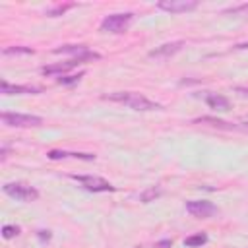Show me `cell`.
<instances>
[{
  "label": "cell",
  "mask_w": 248,
  "mask_h": 248,
  "mask_svg": "<svg viewBox=\"0 0 248 248\" xmlns=\"http://www.w3.org/2000/svg\"><path fill=\"white\" fill-rule=\"evenodd\" d=\"M4 95H23V93H41V87H31V85H12L8 81H2L0 85Z\"/></svg>",
  "instance_id": "9"
},
{
  "label": "cell",
  "mask_w": 248,
  "mask_h": 248,
  "mask_svg": "<svg viewBox=\"0 0 248 248\" xmlns=\"http://www.w3.org/2000/svg\"><path fill=\"white\" fill-rule=\"evenodd\" d=\"M184 46V43L182 41H174V43H165V45H161V46H157V48H153L151 52H149V56L151 58H169V56H172V54H176L180 48Z\"/></svg>",
  "instance_id": "8"
},
{
  "label": "cell",
  "mask_w": 248,
  "mask_h": 248,
  "mask_svg": "<svg viewBox=\"0 0 248 248\" xmlns=\"http://www.w3.org/2000/svg\"><path fill=\"white\" fill-rule=\"evenodd\" d=\"M132 14H110L101 21V31L107 33H124L132 23Z\"/></svg>",
  "instance_id": "3"
},
{
  "label": "cell",
  "mask_w": 248,
  "mask_h": 248,
  "mask_svg": "<svg viewBox=\"0 0 248 248\" xmlns=\"http://www.w3.org/2000/svg\"><path fill=\"white\" fill-rule=\"evenodd\" d=\"M16 234H19V227L17 225H4L2 227V236L4 238H14Z\"/></svg>",
  "instance_id": "18"
},
{
  "label": "cell",
  "mask_w": 248,
  "mask_h": 248,
  "mask_svg": "<svg viewBox=\"0 0 248 248\" xmlns=\"http://www.w3.org/2000/svg\"><path fill=\"white\" fill-rule=\"evenodd\" d=\"M205 242H207V234H205V232H198V234L188 236V238L184 240V246L196 248V246H202V244H205Z\"/></svg>",
  "instance_id": "13"
},
{
  "label": "cell",
  "mask_w": 248,
  "mask_h": 248,
  "mask_svg": "<svg viewBox=\"0 0 248 248\" xmlns=\"http://www.w3.org/2000/svg\"><path fill=\"white\" fill-rule=\"evenodd\" d=\"M39 238L41 240H48L50 238V232L48 231H39Z\"/></svg>",
  "instance_id": "22"
},
{
  "label": "cell",
  "mask_w": 248,
  "mask_h": 248,
  "mask_svg": "<svg viewBox=\"0 0 248 248\" xmlns=\"http://www.w3.org/2000/svg\"><path fill=\"white\" fill-rule=\"evenodd\" d=\"M186 211L198 219H207L217 213V207L207 200H194V202H186Z\"/></svg>",
  "instance_id": "6"
},
{
  "label": "cell",
  "mask_w": 248,
  "mask_h": 248,
  "mask_svg": "<svg viewBox=\"0 0 248 248\" xmlns=\"http://www.w3.org/2000/svg\"><path fill=\"white\" fill-rule=\"evenodd\" d=\"M54 54H76V56H79V54H83V52H87V46L85 45H64V46H58V48H54L52 50Z\"/></svg>",
  "instance_id": "12"
},
{
  "label": "cell",
  "mask_w": 248,
  "mask_h": 248,
  "mask_svg": "<svg viewBox=\"0 0 248 248\" xmlns=\"http://www.w3.org/2000/svg\"><path fill=\"white\" fill-rule=\"evenodd\" d=\"M225 14H236V16H248V4H240V6H234V8H229V10H225Z\"/></svg>",
  "instance_id": "20"
},
{
  "label": "cell",
  "mask_w": 248,
  "mask_h": 248,
  "mask_svg": "<svg viewBox=\"0 0 248 248\" xmlns=\"http://www.w3.org/2000/svg\"><path fill=\"white\" fill-rule=\"evenodd\" d=\"M4 194H8L14 200H19V202H35L39 198V192L33 186L23 184V182H10V184H6L4 186Z\"/></svg>",
  "instance_id": "2"
},
{
  "label": "cell",
  "mask_w": 248,
  "mask_h": 248,
  "mask_svg": "<svg viewBox=\"0 0 248 248\" xmlns=\"http://www.w3.org/2000/svg\"><path fill=\"white\" fill-rule=\"evenodd\" d=\"M172 246V240L170 238H165V240H159L157 244H155V248H170Z\"/></svg>",
  "instance_id": "21"
},
{
  "label": "cell",
  "mask_w": 248,
  "mask_h": 248,
  "mask_svg": "<svg viewBox=\"0 0 248 248\" xmlns=\"http://www.w3.org/2000/svg\"><path fill=\"white\" fill-rule=\"evenodd\" d=\"M205 103L209 105V108H215V110H229V107H231L229 99L223 97V95H217V93L207 95L205 97Z\"/></svg>",
  "instance_id": "11"
},
{
  "label": "cell",
  "mask_w": 248,
  "mask_h": 248,
  "mask_svg": "<svg viewBox=\"0 0 248 248\" xmlns=\"http://www.w3.org/2000/svg\"><path fill=\"white\" fill-rule=\"evenodd\" d=\"M236 91H238L240 95H248V89H242V87H236Z\"/></svg>",
  "instance_id": "23"
},
{
  "label": "cell",
  "mask_w": 248,
  "mask_h": 248,
  "mask_svg": "<svg viewBox=\"0 0 248 248\" xmlns=\"http://www.w3.org/2000/svg\"><path fill=\"white\" fill-rule=\"evenodd\" d=\"M103 99L114 101V103H120V105H126V107H130L134 110H155V108H159L157 103H153L147 97H143L141 93H134V91H116V93L105 95Z\"/></svg>",
  "instance_id": "1"
},
{
  "label": "cell",
  "mask_w": 248,
  "mask_h": 248,
  "mask_svg": "<svg viewBox=\"0 0 248 248\" xmlns=\"http://www.w3.org/2000/svg\"><path fill=\"white\" fill-rule=\"evenodd\" d=\"M2 54L6 56H12V54H33V48L29 46H8L2 50Z\"/></svg>",
  "instance_id": "15"
},
{
  "label": "cell",
  "mask_w": 248,
  "mask_h": 248,
  "mask_svg": "<svg viewBox=\"0 0 248 248\" xmlns=\"http://www.w3.org/2000/svg\"><path fill=\"white\" fill-rule=\"evenodd\" d=\"M79 78H83V72L74 74V76H66V78H58V83H62V85H72V83L79 81Z\"/></svg>",
  "instance_id": "19"
},
{
  "label": "cell",
  "mask_w": 248,
  "mask_h": 248,
  "mask_svg": "<svg viewBox=\"0 0 248 248\" xmlns=\"http://www.w3.org/2000/svg\"><path fill=\"white\" fill-rule=\"evenodd\" d=\"M157 8L170 14H180V12H190L198 8V2L196 0H163L157 4Z\"/></svg>",
  "instance_id": "7"
},
{
  "label": "cell",
  "mask_w": 248,
  "mask_h": 248,
  "mask_svg": "<svg viewBox=\"0 0 248 248\" xmlns=\"http://www.w3.org/2000/svg\"><path fill=\"white\" fill-rule=\"evenodd\" d=\"M48 159L56 161V159H66V157H74V159H83V161H95V155L93 153H70V151H58V149H52L46 153Z\"/></svg>",
  "instance_id": "10"
},
{
  "label": "cell",
  "mask_w": 248,
  "mask_h": 248,
  "mask_svg": "<svg viewBox=\"0 0 248 248\" xmlns=\"http://www.w3.org/2000/svg\"><path fill=\"white\" fill-rule=\"evenodd\" d=\"M74 180H78L85 190L89 192H114V186L107 182L101 176H87V174H74Z\"/></svg>",
  "instance_id": "5"
},
{
  "label": "cell",
  "mask_w": 248,
  "mask_h": 248,
  "mask_svg": "<svg viewBox=\"0 0 248 248\" xmlns=\"http://www.w3.org/2000/svg\"><path fill=\"white\" fill-rule=\"evenodd\" d=\"M196 122H207V124H211V126H217V128H225V130H232V128H238V126H234V124H229V122H225V120H219V118H211V116H203V118H198Z\"/></svg>",
  "instance_id": "14"
},
{
  "label": "cell",
  "mask_w": 248,
  "mask_h": 248,
  "mask_svg": "<svg viewBox=\"0 0 248 248\" xmlns=\"http://www.w3.org/2000/svg\"><path fill=\"white\" fill-rule=\"evenodd\" d=\"M70 8H74V4H60V6H56V8H50V10H46V16H50V17H56V16H62L66 10H70Z\"/></svg>",
  "instance_id": "17"
},
{
  "label": "cell",
  "mask_w": 248,
  "mask_h": 248,
  "mask_svg": "<svg viewBox=\"0 0 248 248\" xmlns=\"http://www.w3.org/2000/svg\"><path fill=\"white\" fill-rule=\"evenodd\" d=\"M234 48H248V43H240V45H236Z\"/></svg>",
  "instance_id": "24"
},
{
  "label": "cell",
  "mask_w": 248,
  "mask_h": 248,
  "mask_svg": "<svg viewBox=\"0 0 248 248\" xmlns=\"http://www.w3.org/2000/svg\"><path fill=\"white\" fill-rule=\"evenodd\" d=\"M161 196V190L159 188H149V190H145L141 196H140V200L143 202V203H149V202H153L155 198H159Z\"/></svg>",
  "instance_id": "16"
},
{
  "label": "cell",
  "mask_w": 248,
  "mask_h": 248,
  "mask_svg": "<svg viewBox=\"0 0 248 248\" xmlns=\"http://www.w3.org/2000/svg\"><path fill=\"white\" fill-rule=\"evenodd\" d=\"M2 124H6V126H16V128H29V126H39V124H43V118H41V116H35V114L2 112Z\"/></svg>",
  "instance_id": "4"
}]
</instances>
